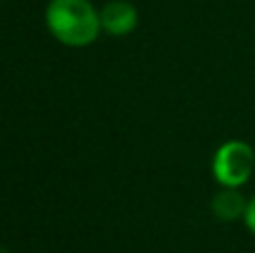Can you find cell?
Wrapping results in <instances>:
<instances>
[{
  "label": "cell",
  "mask_w": 255,
  "mask_h": 253,
  "mask_svg": "<svg viewBox=\"0 0 255 253\" xmlns=\"http://www.w3.org/2000/svg\"><path fill=\"white\" fill-rule=\"evenodd\" d=\"M45 22L54 38L70 47L94 43L101 31V16L90 0H52L45 11Z\"/></svg>",
  "instance_id": "cell-1"
},
{
  "label": "cell",
  "mask_w": 255,
  "mask_h": 253,
  "mask_svg": "<svg viewBox=\"0 0 255 253\" xmlns=\"http://www.w3.org/2000/svg\"><path fill=\"white\" fill-rule=\"evenodd\" d=\"M255 168V152L244 141H226L213 157V175L222 186L238 188L249 182Z\"/></svg>",
  "instance_id": "cell-2"
},
{
  "label": "cell",
  "mask_w": 255,
  "mask_h": 253,
  "mask_svg": "<svg viewBox=\"0 0 255 253\" xmlns=\"http://www.w3.org/2000/svg\"><path fill=\"white\" fill-rule=\"evenodd\" d=\"M99 16H101V29H106L112 36L130 34L139 22V11L128 0H110L99 11Z\"/></svg>",
  "instance_id": "cell-3"
},
{
  "label": "cell",
  "mask_w": 255,
  "mask_h": 253,
  "mask_svg": "<svg viewBox=\"0 0 255 253\" xmlns=\"http://www.w3.org/2000/svg\"><path fill=\"white\" fill-rule=\"evenodd\" d=\"M247 202H244L242 193H238V188L224 186V191H220L211 202V209L215 213L217 220L222 222H233V220L244 218L247 213Z\"/></svg>",
  "instance_id": "cell-4"
},
{
  "label": "cell",
  "mask_w": 255,
  "mask_h": 253,
  "mask_svg": "<svg viewBox=\"0 0 255 253\" xmlns=\"http://www.w3.org/2000/svg\"><path fill=\"white\" fill-rule=\"evenodd\" d=\"M244 220H247V227L251 229V231L255 233V197L251 202H249L247 206V213H244Z\"/></svg>",
  "instance_id": "cell-5"
}]
</instances>
